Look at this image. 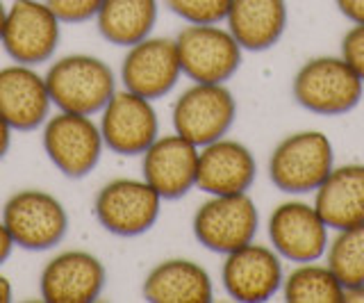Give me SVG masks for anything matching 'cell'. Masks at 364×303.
Here are the masks:
<instances>
[{
	"label": "cell",
	"instance_id": "1",
	"mask_svg": "<svg viewBox=\"0 0 364 303\" xmlns=\"http://www.w3.org/2000/svg\"><path fill=\"white\" fill-rule=\"evenodd\" d=\"M364 83L341 55H318L299 66L291 78L296 105L318 117H341L362 100Z\"/></svg>",
	"mask_w": 364,
	"mask_h": 303
},
{
	"label": "cell",
	"instance_id": "2",
	"mask_svg": "<svg viewBox=\"0 0 364 303\" xmlns=\"http://www.w3.org/2000/svg\"><path fill=\"white\" fill-rule=\"evenodd\" d=\"M46 75L50 100L57 110L75 115H100L117 92V73L112 66L87 53H73L55 60Z\"/></svg>",
	"mask_w": 364,
	"mask_h": 303
},
{
	"label": "cell",
	"instance_id": "3",
	"mask_svg": "<svg viewBox=\"0 0 364 303\" xmlns=\"http://www.w3.org/2000/svg\"><path fill=\"white\" fill-rule=\"evenodd\" d=\"M335 166V146L321 130H299L282 137L269 155V181L282 194L303 196L326 181Z\"/></svg>",
	"mask_w": 364,
	"mask_h": 303
},
{
	"label": "cell",
	"instance_id": "4",
	"mask_svg": "<svg viewBox=\"0 0 364 303\" xmlns=\"http://www.w3.org/2000/svg\"><path fill=\"white\" fill-rule=\"evenodd\" d=\"M3 223L18 249L48 251L68 233V212L55 194L46 189H18L5 201Z\"/></svg>",
	"mask_w": 364,
	"mask_h": 303
},
{
	"label": "cell",
	"instance_id": "5",
	"mask_svg": "<svg viewBox=\"0 0 364 303\" xmlns=\"http://www.w3.org/2000/svg\"><path fill=\"white\" fill-rule=\"evenodd\" d=\"M176 48L182 75L191 83L225 85L244 60V48L221 23H187L178 32Z\"/></svg>",
	"mask_w": 364,
	"mask_h": 303
},
{
	"label": "cell",
	"instance_id": "6",
	"mask_svg": "<svg viewBox=\"0 0 364 303\" xmlns=\"http://www.w3.org/2000/svg\"><path fill=\"white\" fill-rule=\"evenodd\" d=\"M41 144L55 169L73 181H80L94 171L105 149L100 126L94 117L62 110L46 119Z\"/></svg>",
	"mask_w": 364,
	"mask_h": 303
},
{
	"label": "cell",
	"instance_id": "7",
	"mask_svg": "<svg viewBox=\"0 0 364 303\" xmlns=\"http://www.w3.org/2000/svg\"><path fill=\"white\" fill-rule=\"evenodd\" d=\"M235 119L237 98L223 83H191L171 110L173 132L198 149L225 137L235 126Z\"/></svg>",
	"mask_w": 364,
	"mask_h": 303
},
{
	"label": "cell",
	"instance_id": "8",
	"mask_svg": "<svg viewBox=\"0 0 364 303\" xmlns=\"http://www.w3.org/2000/svg\"><path fill=\"white\" fill-rule=\"evenodd\" d=\"M259 210L250 194H214L196 208L191 233L212 253H230L255 240Z\"/></svg>",
	"mask_w": 364,
	"mask_h": 303
},
{
	"label": "cell",
	"instance_id": "9",
	"mask_svg": "<svg viewBox=\"0 0 364 303\" xmlns=\"http://www.w3.org/2000/svg\"><path fill=\"white\" fill-rule=\"evenodd\" d=\"M162 201L144 178H114L98 189L94 217L117 238H139L157 223Z\"/></svg>",
	"mask_w": 364,
	"mask_h": 303
},
{
	"label": "cell",
	"instance_id": "10",
	"mask_svg": "<svg viewBox=\"0 0 364 303\" xmlns=\"http://www.w3.org/2000/svg\"><path fill=\"white\" fill-rule=\"evenodd\" d=\"M62 39V21L46 0H11L0 37L11 62L39 66L55 58Z\"/></svg>",
	"mask_w": 364,
	"mask_h": 303
},
{
	"label": "cell",
	"instance_id": "11",
	"mask_svg": "<svg viewBox=\"0 0 364 303\" xmlns=\"http://www.w3.org/2000/svg\"><path fill=\"white\" fill-rule=\"evenodd\" d=\"M271 249L287 262L321 260L330 242V228L316 212L314 203L301 198L282 201L271 210L267 221Z\"/></svg>",
	"mask_w": 364,
	"mask_h": 303
},
{
	"label": "cell",
	"instance_id": "12",
	"mask_svg": "<svg viewBox=\"0 0 364 303\" xmlns=\"http://www.w3.org/2000/svg\"><path fill=\"white\" fill-rule=\"evenodd\" d=\"M100 134L105 149L117 155H141L159 137V117L148 100L128 89H117L100 110Z\"/></svg>",
	"mask_w": 364,
	"mask_h": 303
},
{
	"label": "cell",
	"instance_id": "13",
	"mask_svg": "<svg viewBox=\"0 0 364 303\" xmlns=\"http://www.w3.org/2000/svg\"><path fill=\"white\" fill-rule=\"evenodd\" d=\"M282 280V257L271 244L253 240L223 255L221 283L225 294L237 303H264L278 294Z\"/></svg>",
	"mask_w": 364,
	"mask_h": 303
},
{
	"label": "cell",
	"instance_id": "14",
	"mask_svg": "<svg viewBox=\"0 0 364 303\" xmlns=\"http://www.w3.org/2000/svg\"><path fill=\"white\" fill-rule=\"evenodd\" d=\"M107 285V269L98 255L68 249L53 255L39 274V292L46 303H91Z\"/></svg>",
	"mask_w": 364,
	"mask_h": 303
},
{
	"label": "cell",
	"instance_id": "15",
	"mask_svg": "<svg viewBox=\"0 0 364 303\" xmlns=\"http://www.w3.org/2000/svg\"><path fill=\"white\" fill-rule=\"evenodd\" d=\"M182 78L176 39L146 37L128 48L121 62L123 89L139 94L148 100H159L176 89Z\"/></svg>",
	"mask_w": 364,
	"mask_h": 303
},
{
	"label": "cell",
	"instance_id": "16",
	"mask_svg": "<svg viewBox=\"0 0 364 303\" xmlns=\"http://www.w3.org/2000/svg\"><path fill=\"white\" fill-rule=\"evenodd\" d=\"M198 146L178 132L159 134L141 153V178L164 201H178L196 187Z\"/></svg>",
	"mask_w": 364,
	"mask_h": 303
},
{
	"label": "cell",
	"instance_id": "17",
	"mask_svg": "<svg viewBox=\"0 0 364 303\" xmlns=\"http://www.w3.org/2000/svg\"><path fill=\"white\" fill-rule=\"evenodd\" d=\"M257 160L246 144L225 137L198 149L196 189L208 196L246 194L255 185Z\"/></svg>",
	"mask_w": 364,
	"mask_h": 303
},
{
	"label": "cell",
	"instance_id": "18",
	"mask_svg": "<svg viewBox=\"0 0 364 303\" xmlns=\"http://www.w3.org/2000/svg\"><path fill=\"white\" fill-rule=\"evenodd\" d=\"M50 92L37 66L7 64L0 69V115L14 130H37L50 117Z\"/></svg>",
	"mask_w": 364,
	"mask_h": 303
},
{
	"label": "cell",
	"instance_id": "19",
	"mask_svg": "<svg viewBox=\"0 0 364 303\" xmlns=\"http://www.w3.org/2000/svg\"><path fill=\"white\" fill-rule=\"evenodd\" d=\"M287 23V0H232L225 16V28L244 53L271 51L284 37Z\"/></svg>",
	"mask_w": 364,
	"mask_h": 303
},
{
	"label": "cell",
	"instance_id": "20",
	"mask_svg": "<svg viewBox=\"0 0 364 303\" xmlns=\"http://www.w3.org/2000/svg\"><path fill=\"white\" fill-rule=\"evenodd\" d=\"M141 294L151 303H210L214 299V283L200 262L168 257L146 274Z\"/></svg>",
	"mask_w": 364,
	"mask_h": 303
},
{
	"label": "cell",
	"instance_id": "21",
	"mask_svg": "<svg viewBox=\"0 0 364 303\" xmlns=\"http://www.w3.org/2000/svg\"><path fill=\"white\" fill-rule=\"evenodd\" d=\"M312 203L330 230L364 223V164H335L326 181L314 189Z\"/></svg>",
	"mask_w": 364,
	"mask_h": 303
},
{
	"label": "cell",
	"instance_id": "22",
	"mask_svg": "<svg viewBox=\"0 0 364 303\" xmlns=\"http://www.w3.org/2000/svg\"><path fill=\"white\" fill-rule=\"evenodd\" d=\"M157 16V0H102L96 14V28L105 41L130 48L153 35Z\"/></svg>",
	"mask_w": 364,
	"mask_h": 303
},
{
	"label": "cell",
	"instance_id": "23",
	"mask_svg": "<svg viewBox=\"0 0 364 303\" xmlns=\"http://www.w3.org/2000/svg\"><path fill=\"white\" fill-rule=\"evenodd\" d=\"M282 297L287 303H344V285L326 262H299L282 280Z\"/></svg>",
	"mask_w": 364,
	"mask_h": 303
},
{
	"label": "cell",
	"instance_id": "24",
	"mask_svg": "<svg viewBox=\"0 0 364 303\" xmlns=\"http://www.w3.org/2000/svg\"><path fill=\"white\" fill-rule=\"evenodd\" d=\"M323 262L333 269L339 283L344 285V292L364 285V223L335 230V238L328 242Z\"/></svg>",
	"mask_w": 364,
	"mask_h": 303
},
{
	"label": "cell",
	"instance_id": "25",
	"mask_svg": "<svg viewBox=\"0 0 364 303\" xmlns=\"http://www.w3.org/2000/svg\"><path fill=\"white\" fill-rule=\"evenodd\" d=\"M185 23H225L232 0H164Z\"/></svg>",
	"mask_w": 364,
	"mask_h": 303
},
{
	"label": "cell",
	"instance_id": "26",
	"mask_svg": "<svg viewBox=\"0 0 364 303\" xmlns=\"http://www.w3.org/2000/svg\"><path fill=\"white\" fill-rule=\"evenodd\" d=\"M62 23H85L96 18L102 0H46Z\"/></svg>",
	"mask_w": 364,
	"mask_h": 303
},
{
	"label": "cell",
	"instance_id": "27",
	"mask_svg": "<svg viewBox=\"0 0 364 303\" xmlns=\"http://www.w3.org/2000/svg\"><path fill=\"white\" fill-rule=\"evenodd\" d=\"M339 55L348 62V66L355 71L364 83V23H353L346 35L341 37Z\"/></svg>",
	"mask_w": 364,
	"mask_h": 303
},
{
	"label": "cell",
	"instance_id": "28",
	"mask_svg": "<svg viewBox=\"0 0 364 303\" xmlns=\"http://www.w3.org/2000/svg\"><path fill=\"white\" fill-rule=\"evenodd\" d=\"M335 5L350 23H364V0H335Z\"/></svg>",
	"mask_w": 364,
	"mask_h": 303
},
{
	"label": "cell",
	"instance_id": "29",
	"mask_svg": "<svg viewBox=\"0 0 364 303\" xmlns=\"http://www.w3.org/2000/svg\"><path fill=\"white\" fill-rule=\"evenodd\" d=\"M14 249H16V244H14V240H11V235L3 223V219H0V267L7 262V257L11 255Z\"/></svg>",
	"mask_w": 364,
	"mask_h": 303
},
{
	"label": "cell",
	"instance_id": "30",
	"mask_svg": "<svg viewBox=\"0 0 364 303\" xmlns=\"http://www.w3.org/2000/svg\"><path fill=\"white\" fill-rule=\"evenodd\" d=\"M11 132H14V128H11L9 123L5 121V117L0 115V160H3L5 155L9 153V146H11Z\"/></svg>",
	"mask_w": 364,
	"mask_h": 303
},
{
	"label": "cell",
	"instance_id": "31",
	"mask_svg": "<svg viewBox=\"0 0 364 303\" xmlns=\"http://www.w3.org/2000/svg\"><path fill=\"white\" fill-rule=\"evenodd\" d=\"M14 299V287H11V280L0 272V303H9Z\"/></svg>",
	"mask_w": 364,
	"mask_h": 303
},
{
	"label": "cell",
	"instance_id": "32",
	"mask_svg": "<svg viewBox=\"0 0 364 303\" xmlns=\"http://www.w3.org/2000/svg\"><path fill=\"white\" fill-rule=\"evenodd\" d=\"M344 303H364V285L346 289L344 292Z\"/></svg>",
	"mask_w": 364,
	"mask_h": 303
},
{
	"label": "cell",
	"instance_id": "33",
	"mask_svg": "<svg viewBox=\"0 0 364 303\" xmlns=\"http://www.w3.org/2000/svg\"><path fill=\"white\" fill-rule=\"evenodd\" d=\"M7 7L5 0H0V37H3V28H5V18H7Z\"/></svg>",
	"mask_w": 364,
	"mask_h": 303
}]
</instances>
